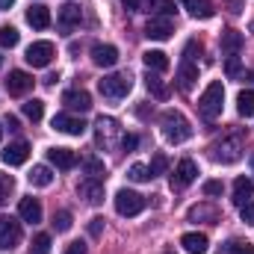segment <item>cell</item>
<instances>
[{
	"label": "cell",
	"mask_w": 254,
	"mask_h": 254,
	"mask_svg": "<svg viewBox=\"0 0 254 254\" xmlns=\"http://www.w3.org/2000/svg\"><path fill=\"white\" fill-rule=\"evenodd\" d=\"M160 127H163L166 142H172V145H181V142H187L192 136V125L187 122V116L178 113V110H166L160 116Z\"/></svg>",
	"instance_id": "cell-1"
},
{
	"label": "cell",
	"mask_w": 254,
	"mask_h": 254,
	"mask_svg": "<svg viewBox=\"0 0 254 254\" xmlns=\"http://www.w3.org/2000/svg\"><path fill=\"white\" fill-rule=\"evenodd\" d=\"M222 107H225V86H222V80H213L204 89V95L198 98V113H201V119L216 122L222 116Z\"/></svg>",
	"instance_id": "cell-2"
},
{
	"label": "cell",
	"mask_w": 254,
	"mask_h": 254,
	"mask_svg": "<svg viewBox=\"0 0 254 254\" xmlns=\"http://www.w3.org/2000/svg\"><path fill=\"white\" fill-rule=\"evenodd\" d=\"M243 151H246L243 136H222V139H216V142L210 145V157H213L216 163H222V166L237 163V160L243 157Z\"/></svg>",
	"instance_id": "cell-3"
},
{
	"label": "cell",
	"mask_w": 254,
	"mask_h": 254,
	"mask_svg": "<svg viewBox=\"0 0 254 254\" xmlns=\"http://www.w3.org/2000/svg\"><path fill=\"white\" fill-rule=\"evenodd\" d=\"M122 139V125L113 119V116H101L95 122V145L101 151H113Z\"/></svg>",
	"instance_id": "cell-4"
},
{
	"label": "cell",
	"mask_w": 254,
	"mask_h": 254,
	"mask_svg": "<svg viewBox=\"0 0 254 254\" xmlns=\"http://www.w3.org/2000/svg\"><path fill=\"white\" fill-rule=\"evenodd\" d=\"M133 89V80L130 74H107L104 80H98V92L110 101H122L127 98V92Z\"/></svg>",
	"instance_id": "cell-5"
},
{
	"label": "cell",
	"mask_w": 254,
	"mask_h": 254,
	"mask_svg": "<svg viewBox=\"0 0 254 254\" xmlns=\"http://www.w3.org/2000/svg\"><path fill=\"white\" fill-rule=\"evenodd\" d=\"M145 210V198L139 195V192H133V190H119L116 192V213L119 216H139Z\"/></svg>",
	"instance_id": "cell-6"
},
{
	"label": "cell",
	"mask_w": 254,
	"mask_h": 254,
	"mask_svg": "<svg viewBox=\"0 0 254 254\" xmlns=\"http://www.w3.org/2000/svg\"><path fill=\"white\" fill-rule=\"evenodd\" d=\"M21 222L15 216H0V252H12L21 243Z\"/></svg>",
	"instance_id": "cell-7"
},
{
	"label": "cell",
	"mask_w": 254,
	"mask_h": 254,
	"mask_svg": "<svg viewBox=\"0 0 254 254\" xmlns=\"http://www.w3.org/2000/svg\"><path fill=\"white\" fill-rule=\"evenodd\" d=\"M54 57H57V48L51 42H33L27 48V57L24 60L33 65V68H48V65L54 63Z\"/></svg>",
	"instance_id": "cell-8"
},
{
	"label": "cell",
	"mask_w": 254,
	"mask_h": 254,
	"mask_svg": "<svg viewBox=\"0 0 254 254\" xmlns=\"http://www.w3.org/2000/svg\"><path fill=\"white\" fill-rule=\"evenodd\" d=\"M198 178V166H195V160H181L178 166H175V172H172V190L175 192H181V190H187L192 181Z\"/></svg>",
	"instance_id": "cell-9"
},
{
	"label": "cell",
	"mask_w": 254,
	"mask_h": 254,
	"mask_svg": "<svg viewBox=\"0 0 254 254\" xmlns=\"http://www.w3.org/2000/svg\"><path fill=\"white\" fill-rule=\"evenodd\" d=\"M63 104L71 113H89L92 110V95L86 89H68L63 95Z\"/></svg>",
	"instance_id": "cell-10"
},
{
	"label": "cell",
	"mask_w": 254,
	"mask_h": 254,
	"mask_svg": "<svg viewBox=\"0 0 254 254\" xmlns=\"http://www.w3.org/2000/svg\"><path fill=\"white\" fill-rule=\"evenodd\" d=\"M54 130H60V133H68V136H83L86 133V122L83 119H74L71 113H60V116H54Z\"/></svg>",
	"instance_id": "cell-11"
},
{
	"label": "cell",
	"mask_w": 254,
	"mask_h": 254,
	"mask_svg": "<svg viewBox=\"0 0 254 254\" xmlns=\"http://www.w3.org/2000/svg\"><path fill=\"white\" fill-rule=\"evenodd\" d=\"M172 33H175L172 18H157V15H154V18L145 24V36H148V39H154V42H166Z\"/></svg>",
	"instance_id": "cell-12"
},
{
	"label": "cell",
	"mask_w": 254,
	"mask_h": 254,
	"mask_svg": "<svg viewBox=\"0 0 254 254\" xmlns=\"http://www.w3.org/2000/svg\"><path fill=\"white\" fill-rule=\"evenodd\" d=\"M30 89H33V77H30L27 71H9V77H6V92H9V95L21 98V95H27Z\"/></svg>",
	"instance_id": "cell-13"
},
{
	"label": "cell",
	"mask_w": 254,
	"mask_h": 254,
	"mask_svg": "<svg viewBox=\"0 0 254 254\" xmlns=\"http://www.w3.org/2000/svg\"><path fill=\"white\" fill-rule=\"evenodd\" d=\"M77 192H80V198H83L86 204H101V201H104V181L86 178V181L77 187Z\"/></svg>",
	"instance_id": "cell-14"
},
{
	"label": "cell",
	"mask_w": 254,
	"mask_h": 254,
	"mask_svg": "<svg viewBox=\"0 0 254 254\" xmlns=\"http://www.w3.org/2000/svg\"><path fill=\"white\" fill-rule=\"evenodd\" d=\"M27 157H30V145L24 139H18V142L3 148V163L6 166H21V163H27Z\"/></svg>",
	"instance_id": "cell-15"
},
{
	"label": "cell",
	"mask_w": 254,
	"mask_h": 254,
	"mask_svg": "<svg viewBox=\"0 0 254 254\" xmlns=\"http://www.w3.org/2000/svg\"><path fill=\"white\" fill-rule=\"evenodd\" d=\"M92 63L101 68H113L119 63V48L116 45H95L92 48Z\"/></svg>",
	"instance_id": "cell-16"
},
{
	"label": "cell",
	"mask_w": 254,
	"mask_h": 254,
	"mask_svg": "<svg viewBox=\"0 0 254 254\" xmlns=\"http://www.w3.org/2000/svg\"><path fill=\"white\" fill-rule=\"evenodd\" d=\"M48 160H51V166H57V169H63V172H68V169L77 166V154H74L71 148H51V151H48Z\"/></svg>",
	"instance_id": "cell-17"
},
{
	"label": "cell",
	"mask_w": 254,
	"mask_h": 254,
	"mask_svg": "<svg viewBox=\"0 0 254 254\" xmlns=\"http://www.w3.org/2000/svg\"><path fill=\"white\" fill-rule=\"evenodd\" d=\"M80 21H83V9H80V6L65 3L63 9H60V30H63V33H71Z\"/></svg>",
	"instance_id": "cell-18"
},
{
	"label": "cell",
	"mask_w": 254,
	"mask_h": 254,
	"mask_svg": "<svg viewBox=\"0 0 254 254\" xmlns=\"http://www.w3.org/2000/svg\"><path fill=\"white\" fill-rule=\"evenodd\" d=\"M18 216H21V222H30V225L42 222V204H39V198H21Z\"/></svg>",
	"instance_id": "cell-19"
},
{
	"label": "cell",
	"mask_w": 254,
	"mask_h": 254,
	"mask_svg": "<svg viewBox=\"0 0 254 254\" xmlns=\"http://www.w3.org/2000/svg\"><path fill=\"white\" fill-rule=\"evenodd\" d=\"M181 246H184V252H187V254H207L210 240H207L204 234H195V231H190V234H184V237H181Z\"/></svg>",
	"instance_id": "cell-20"
},
{
	"label": "cell",
	"mask_w": 254,
	"mask_h": 254,
	"mask_svg": "<svg viewBox=\"0 0 254 254\" xmlns=\"http://www.w3.org/2000/svg\"><path fill=\"white\" fill-rule=\"evenodd\" d=\"M219 45H222V51H225L228 57H237V54L243 51V45H246V36H243V33H237V30H225Z\"/></svg>",
	"instance_id": "cell-21"
},
{
	"label": "cell",
	"mask_w": 254,
	"mask_h": 254,
	"mask_svg": "<svg viewBox=\"0 0 254 254\" xmlns=\"http://www.w3.org/2000/svg\"><path fill=\"white\" fill-rule=\"evenodd\" d=\"M139 12H154L157 18H172L175 15V0H142Z\"/></svg>",
	"instance_id": "cell-22"
},
{
	"label": "cell",
	"mask_w": 254,
	"mask_h": 254,
	"mask_svg": "<svg viewBox=\"0 0 254 254\" xmlns=\"http://www.w3.org/2000/svg\"><path fill=\"white\" fill-rule=\"evenodd\" d=\"M181 3H184V9L190 12L192 18L207 21V18H213V15H216V9H213V3H210V0H181Z\"/></svg>",
	"instance_id": "cell-23"
},
{
	"label": "cell",
	"mask_w": 254,
	"mask_h": 254,
	"mask_svg": "<svg viewBox=\"0 0 254 254\" xmlns=\"http://www.w3.org/2000/svg\"><path fill=\"white\" fill-rule=\"evenodd\" d=\"M27 24H30L33 30L51 27V9H48V6H30V9H27Z\"/></svg>",
	"instance_id": "cell-24"
},
{
	"label": "cell",
	"mask_w": 254,
	"mask_h": 254,
	"mask_svg": "<svg viewBox=\"0 0 254 254\" xmlns=\"http://www.w3.org/2000/svg\"><path fill=\"white\" fill-rule=\"evenodd\" d=\"M145 86H148V92L154 95V98H160V101H166L169 95H172V89H169V83L157 74V71H148V77H145Z\"/></svg>",
	"instance_id": "cell-25"
},
{
	"label": "cell",
	"mask_w": 254,
	"mask_h": 254,
	"mask_svg": "<svg viewBox=\"0 0 254 254\" xmlns=\"http://www.w3.org/2000/svg\"><path fill=\"white\" fill-rule=\"evenodd\" d=\"M252 195H254L252 178H237V181H234V204H237V207H243L246 201H252Z\"/></svg>",
	"instance_id": "cell-26"
},
{
	"label": "cell",
	"mask_w": 254,
	"mask_h": 254,
	"mask_svg": "<svg viewBox=\"0 0 254 254\" xmlns=\"http://www.w3.org/2000/svg\"><path fill=\"white\" fill-rule=\"evenodd\" d=\"M195 80H198V68L184 60V63H181V68H178V86H181V92H192Z\"/></svg>",
	"instance_id": "cell-27"
},
{
	"label": "cell",
	"mask_w": 254,
	"mask_h": 254,
	"mask_svg": "<svg viewBox=\"0 0 254 254\" xmlns=\"http://www.w3.org/2000/svg\"><path fill=\"white\" fill-rule=\"evenodd\" d=\"M190 222H207V225H216L219 222V210L213 204H198L190 210Z\"/></svg>",
	"instance_id": "cell-28"
},
{
	"label": "cell",
	"mask_w": 254,
	"mask_h": 254,
	"mask_svg": "<svg viewBox=\"0 0 254 254\" xmlns=\"http://www.w3.org/2000/svg\"><path fill=\"white\" fill-rule=\"evenodd\" d=\"M142 60L148 65V71H157V74H163V71L169 68V57H166L163 51H145Z\"/></svg>",
	"instance_id": "cell-29"
},
{
	"label": "cell",
	"mask_w": 254,
	"mask_h": 254,
	"mask_svg": "<svg viewBox=\"0 0 254 254\" xmlns=\"http://www.w3.org/2000/svg\"><path fill=\"white\" fill-rule=\"evenodd\" d=\"M27 178H30L33 187H51V184H54V172H51L48 166H33V172H30Z\"/></svg>",
	"instance_id": "cell-30"
},
{
	"label": "cell",
	"mask_w": 254,
	"mask_h": 254,
	"mask_svg": "<svg viewBox=\"0 0 254 254\" xmlns=\"http://www.w3.org/2000/svg\"><path fill=\"white\" fill-rule=\"evenodd\" d=\"M237 110L243 119H254V92H240L237 98Z\"/></svg>",
	"instance_id": "cell-31"
},
{
	"label": "cell",
	"mask_w": 254,
	"mask_h": 254,
	"mask_svg": "<svg viewBox=\"0 0 254 254\" xmlns=\"http://www.w3.org/2000/svg\"><path fill=\"white\" fill-rule=\"evenodd\" d=\"M24 116H27L33 125H36V122H42V119H45V104H42L39 98L27 101V104H24Z\"/></svg>",
	"instance_id": "cell-32"
},
{
	"label": "cell",
	"mask_w": 254,
	"mask_h": 254,
	"mask_svg": "<svg viewBox=\"0 0 254 254\" xmlns=\"http://www.w3.org/2000/svg\"><path fill=\"white\" fill-rule=\"evenodd\" d=\"M83 169H86V175H89V178H98V181H104V175H107L104 163H101V160H95V157L83 160Z\"/></svg>",
	"instance_id": "cell-33"
},
{
	"label": "cell",
	"mask_w": 254,
	"mask_h": 254,
	"mask_svg": "<svg viewBox=\"0 0 254 254\" xmlns=\"http://www.w3.org/2000/svg\"><path fill=\"white\" fill-rule=\"evenodd\" d=\"M127 178L136 181V184H145V181H151V169L142 166V163H133V166L127 169Z\"/></svg>",
	"instance_id": "cell-34"
},
{
	"label": "cell",
	"mask_w": 254,
	"mask_h": 254,
	"mask_svg": "<svg viewBox=\"0 0 254 254\" xmlns=\"http://www.w3.org/2000/svg\"><path fill=\"white\" fill-rule=\"evenodd\" d=\"M30 254H51V237L48 234H36L33 246H30Z\"/></svg>",
	"instance_id": "cell-35"
},
{
	"label": "cell",
	"mask_w": 254,
	"mask_h": 254,
	"mask_svg": "<svg viewBox=\"0 0 254 254\" xmlns=\"http://www.w3.org/2000/svg\"><path fill=\"white\" fill-rule=\"evenodd\" d=\"M54 231L57 234H65V231H71V213L68 210H60V213H54Z\"/></svg>",
	"instance_id": "cell-36"
},
{
	"label": "cell",
	"mask_w": 254,
	"mask_h": 254,
	"mask_svg": "<svg viewBox=\"0 0 254 254\" xmlns=\"http://www.w3.org/2000/svg\"><path fill=\"white\" fill-rule=\"evenodd\" d=\"M12 192H15V178H12V175H3V172H0V204H6Z\"/></svg>",
	"instance_id": "cell-37"
},
{
	"label": "cell",
	"mask_w": 254,
	"mask_h": 254,
	"mask_svg": "<svg viewBox=\"0 0 254 254\" xmlns=\"http://www.w3.org/2000/svg\"><path fill=\"white\" fill-rule=\"evenodd\" d=\"M18 30L15 27H0V48H15L18 45Z\"/></svg>",
	"instance_id": "cell-38"
},
{
	"label": "cell",
	"mask_w": 254,
	"mask_h": 254,
	"mask_svg": "<svg viewBox=\"0 0 254 254\" xmlns=\"http://www.w3.org/2000/svg\"><path fill=\"white\" fill-rule=\"evenodd\" d=\"M148 169H151V178L163 175V172L169 169V157H166L163 151H160V154H154V160H151V166H148Z\"/></svg>",
	"instance_id": "cell-39"
},
{
	"label": "cell",
	"mask_w": 254,
	"mask_h": 254,
	"mask_svg": "<svg viewBox=\"0 0 254 254\" xmlns=\"http://www.w3.org/2000/svg\"><path fill=\"white\" fill-rule=\"evenodd\" d=\"M225 74H228L231 80H237V77L243 74V63H240V57H228V60H225Z\"/></svg>",
	"instance_id": "cell-40"
},
{
	"label": "cell",
	"mask_w": 254,
	"mask_h": 254,
	"mask_svg": "<svg viewBox=\"0 0 254 254\" xmlns=\"http://www.w3.org/2000/svg\"><path fill=\"white\" fill-rule=\"evenodd\" d=\"M228 254H254V246L243 243V240H231L228 243Z\"/></svg>",
	"instance_id": "cell-41"
},
{
	"label": "cell",
	"mask_w": 254,
	"mask_h": 254,
	"mask_svg": "<svg viewBox=\"0 0 254 254\" xmlns=\"http://www.w3.org/2000/svg\"><path fill=\"white\" fill-rule=\"evenodd\" d=\"M195 54H201V42H198V39H192L190 45L184 48V60H187V63H192V60H195Z\"/></svg>",
	"instance_id": "cell-42"
},
{
	"label": "cell",
	"mask_w": 254,
	"mask_h": 254,
	"mask_svg": "<svg viewBox=\"0 0 254 254\" xmlns=\"http://www.w3.org/2000/svg\"><path fill=\"white\" fill-rule=\"evenodd\" d=\"M240 216H243L246 225H254V201H246V204L240 207Z\"/></svg>",
	"instance_id": "cell-43"
},
{
	"label": "cell",
	"mask_w": 254,
	"mask_h": 254,
	"mask_svg": "<svg viewBox=\"0 0 254 254\" xmlns=\"http://www.w3.org/2000/svg\"><path fill=\"white\" fill-rule=\"evenodd\" d=\"M204 195H207V198L222 195V181H207V184H204Z\"/></svg>",
	"instance_id": "cell-44"
},
{
	"label": "cell",
	"mask_w": 254,
	"mask_h": 254,
	"mask_svg": "<svg viewBox=\"0 0 254 254\" xmlns=\"http://www.w3.org/2000/svg\"><path fill=\"white\" fill-rule=\"evenodd\" d=\"M136 145H139V136H136V133L122 136V148H125V151H136Z\"/></svg>",
	"instance_id": "cell-45"
},
{
	"label": "cell",
	"mask_w": 254,
	"mask_h": 254,
	"mask_svg": "<svg viewBox=\"0 0 254 254\" xmlns=\"http://www.w3.org/2000/svg\"><path fill=\"white\" fill-rule=\"evenodd\" d=\"M89 234H92V237H101V234H104V219H101V216H95V219L89 222Z\"/></svg>",
	"instance_id": "cell-46"
},
{
	"label": "cell",
	"mask_w": 254,
	"mask_h": 254,
	"mask_svg": "<svg viewBox=\"0 0 254 254\" xmlns=\"http://www.w3.org/2000/svg\"><path fill=\"white\" fill-rule=\"evenodd\" d=\"M65 254H89V249H86V243H68Z\"/></svg>",
	"instance_id": "cell-47"
},
{
	"label": "cell",
	"mask_w": 254,
	"mask_h": 254,
	"mask_svg": "<svg viewBox=\"0 0 254 254\" xmlns=\"http://www.w3.org/2000/svg\"><path fill=\"white\" fill-rule=\"evenodd\" d=\"M125 3V9H130V12H139V6H142V0H122Z\"/></svg>",
	"instance_id": "cell-48"
},
{
	"label": "cell",
	"mask_w": 254,
	"mask_h": 254,
	"mask_svg": "<svg viewBox=\"0 0 254 254\" xmlns=\"http://www.w3.org/2000/svg\"><path fill=\"white\" fill-rule=\"evenodd\" d=\"M6 127H9V130H18V119H15V116H9V119H6Z\"/></svg>",
	"instance_id": "cell-49"
},
{
	"label": "cell",
	"mask_w": 254,
	"mask_h": 254,
	"mask_svg": "<svg viewBox=\"0 0 254 254\" xmlns=\"http://www.w3.org/2000/svg\"><path fill=\"white\" fill-rule=\"evenodd\" d=\"M12 3L15 0H0V9H12Z\"/></svg>",
	"instance_id": "cell-50"
},
{
	"label": "cell",
	"mask_w": 254,
	"mask_h": 254,
	"mask_svg": "<svg viewBox=\"0 0 254 254\" xmlns=\"http://www.w3.org/2000/svg\"><path fill=\"white\" fill-rule=\"evenodd\" d=\"M0 139H3V125H0Z\"/></svg>",
	"instance_id": "cell-51"
},
{
	"label": "cell",
	"mask_w": 254,
	"mask_h": 254,
	"mask_svg": "<svg viewBox=\"0 0 254 254\" xmlns=\"http://www.w3.org/2000/svg\"><path fill=\"white\" fill-rule=\"evenodd\" d=\"M249 77H252V83H254V71H252V74H249Z\"/></svg>",
	"instance_id": "cell-52"
},
{
	"label": "cell",
	"mask_w": 254,
	"mask_h": 254,
	"mask_svg": "<svg viewBox=\"0 0 254 254\" xmlns=\"http://www.w3.org/2000/svg\"><path fill=\"white\" fill-rule=\"evenodd\" d=\"M0 68H3V57H0Z\"/></svg>",
	"instance_id": "cell-53"
},
{
	"label": "cell",
	"mask_w": 254,
	"mask_h": 254,
	"mask_svg": "<svg viewBox=\"0 0 254 254\" xmlns=\"http://www.w3.org/2000/svg\"><path fill=\"white\" fill-rule=\"evenodd\" d=\"M252 169H254V157H252Z\"/></svg>",
	"instance_id": "cell-54"
},
{
	"label": "cell",
	"mask_w": 254,
	"mask_h": 254,
	"mask_svg": "<svg viewBox=\"0 0 254 254\" xmlns=\"http://www.w3.org/2000/svg\"><path fill=\"white\" fill-rule=\"evenodd\" d=\"M166 254H175V252H166Z\"/></svg>",
	"instance_id": "cell-55"
}]
</instances>
